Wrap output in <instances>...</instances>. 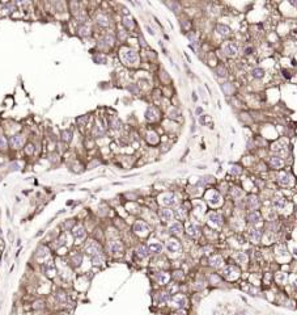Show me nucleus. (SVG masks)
<instances>
[{
    "instance_id": "f257e3e1",
    "label": "nucleus",
    "mask_w": 297,
    "mask_h": 315,
    "mask_svg": "<svg viewBox=\"0 0 297 315\" xmlns=\"http://www.w3.org/2000/svg\"><path fill=\"white\" fill-rule=\"evenodd\" d=\"M120 59L124 64L127 66H134V64H138L139 62V55L135 50L132 49H122L120 50Z\"/></svg>"
},
{
    "instance_id": "f03ea898",
    "label": "nucleus",
    "mask_w": 297,
    "mask_h": 315,
    "mask_svg": "<svg viewBox=\"0 0 297 315\" xmlns=\"http://www.w3.org/2000/svg\"><path fill=\"white\" fill-rule=\"evenodd\" d=\"M166 249L170 254H177V252H181L182 247H181V243H179V242L174 240V239H170V240L166 242Z\"/></svg>"
},
{
    "instance_id": "7ed1b4c3",
    "label": "nucleus",
    "mask_w": 297,
    "mask_h": 315,
    "mask_svg": "<svg viewBox=\"0 0 297 315\" xmlns=\"http://www.w3.org/2000/svg\"><path fill=\"white\" fill-rule=\"evenodd\" d=\"M72 236H74V239H76V240H83L84 238H85L86 232H85V229H84L83 226H76L75 229H72Z\"/></svg>"
},
{
    "instance_id": "20e7f679",
    "label": "nucleus",
    "mask_w": 297,
    "mask_h": 315,
    "mask_svg": "<svg viewBox=\"0 0 297 315\" xmlns=\"http://www.w3.org/2000/svg\"><path fill=\"white\" fill-rule=\"evenodd\" d=\"M85 252L88 255H91V256H93V255H97V254H100L101 252V248H100V246L97 243H94V242H91V243H88L85 246Z\"/></svg>"
},
{
    "instance_id": "39448f33",
    "label": "nucleus",
    "mask_w": 297,
    "mask_h": 315,
    "mask_svg": "<svg viewBox=\"0 0 297 315\" xmlns=\"http://www.w3.org/2000/svg\"><path fill=\"white\" fill-rule=\"evenodd\" d=\"M134 230H135V232L136 234H139V235H145V234H148V226L144 223V222H141V221H139V222H136L135 224H134Z\"/></svg>"
},
{
    "instance_id": "423d86ee",
    "label": "nucleus",
    "mask_w": 297,
    "mask_h": 315,
    "mask_svg": "<svg viewBox=\"0 0 297 315\" xmlns=\"http://www.w3.org/2000/svg\"><path fill=\"white\" fill-rule=\"evenodd\" d=\"M271 150H272V153L277 154V155H285L287 154V147H285V145H283L281 142H277V143H274L272 147H271Z\"/></svg>"
},
{
    "instance_id": "0eeeda50",
    "label": "nucleus",
    "mask_w": 297,
    "mask_h": 315,
    "mask_svg": "<svg viewBox=\"0 0 297 315\" xmlns=\"http://www.w3.org/2000/svg\"><path fill=\"white\" fill-rule=\"evenodd\" d=\"M161 201L165 206H173V205L177 204V198H175V196L172 195V193H168V195L162 196Z\"/></svg>"
},
{
    "instance_id": "6e6552de",
    "label": "nucleus",
    "mask_w": 297,
    "mask_h": 315,
    "mask_svg": "<svg viewBox=\"0 0 297 315\" xmlns=\"http://www.w3.org/2000/svg\"><path fill=\"white\" fill-rule=\"evenodd\" d=\"M158 118V112L156 110L153 106H149V108H147V110H145V120L147 121H155Z\"/></svg>"
},
{
    "instance_id": "1a4fd4ad",
    "label": "nucleus",
    "mask_w": 297,
    "mask_h": 315,
    "mask_svg": "<svg viewBox=\"0 0 297 315\" xmlns=\"http://www.w3.org/2000/svg\"><path fill=\"white\" fill-rule=\"evenodd\" d=\"M43 272L46 276H49V277H52V276H55V267L54 264L51 263V261H49V263H45L43 265Z\"/></svg>"
},
{
    "instance_id": "9d476101",
    "label": "nucleus",
    "mask_w": 297,
    "mask_h": 315,
    "mask_svg": "<svg viewBox=\"0 0 297 315\" xmlns=\"http://www.w3.org/2000/svg\"><path fill=\"white\" fill-rule=\"evenodd\" d=\"M208 222L209 223H212L214 226H221V223H223V221H221V217L216 214V213H211V214H208Z\"/></svg>"
},
{
    "instance_id": "9b49d317",
    "label": "nucleus",
    "mask_w": 297,
    "mask_h": 315,
    "mask_svg": "<svg viewBox=\"0 0 297 315\" xmlns=\"http://www.w3.org/2000/svg\"><path fill=\"white\" fill-rule=\"evenodd\" d=\"M22 143H24V137L20 135V134L13 135L12 138H11V145H12L15 148H20L22 146Z\"/></svg>"
},
{
    "instance_id": "f8f14e48",
    "label": "nucleus",
    "mask_w": 297,
    "mask_h": 315,
    "mask_svg": "<svg viewBox=\"0 0 297 315\" xmlns=\"http://www.w3.org/2000/svg\"><path fill=\"white\" fill-rule=\"evenodd\" d=\"M109 248H110L111 254H119V252H122V244L118 240H111L109 244Z\"/></svg>"
},
{
    "instance_id": "ddd939ff",
    "label": "nucleus",
    "mask_w": 297,
    "mask_h": 315,
    "mask_svg": "<svg viewBox=\"0 0 297 315\" xmlns=\"http://www.w3.org/2000/svg\"><path fill=\"white\" fill-rule=\"evenodd\" d=\"M149 248H148L147 246H139L138 248H136V255L139 256V257H141V259H145V257H148L149 256Z\"/></svg>"
},
{
    "instance_id": "4468645a",
    "label": "nucleus",
    "mask_w": 297,
    "mask_h": 315,
    "mask_svg": "<svg viewBox=\"0 0 297 315\" xmlns=\"http://www.w3.org/2000/svg\"><path fill=\"white\" fill-rule=\"evenodd\" d=\"M224 53H225L228 57H234L237 54V47L233 43H228L224 46Z\"/></svg>"
},
{
    "instance_id": "2eb2a0df",
    "label": "nucleus",
    "mask_w": 297,
    "mask_h": 315,
    "mask_svg": "<svg viewBox=\"0 0 297 315\" xmlns=\"http://www.w3.org/2000/svg\"><path fill=\"white\" fill-rule=\"evenodd\" d=\"M160 217H161L162 221L169 222V221H172V218H173V213H172V210H169V209H161L160 210Z\"/></svg>"
},
{
    "instance_id": "dca6fc26",
    "label": "nucleus",
    "mask_w": 297,
    "mask_h": 315,
    "mask_svg": "<svg viewBox=\"0 0 297 315\" xmlns=\"http://www.w3.org/2000/svg\"><path fill=\"white\" fill-rule=\"evenodd\" d=\"M248 219H249V222H250L251 224H258L260 221H262V217H260L259 213H257V212H251L250 214H249Z\"/></svg>"
},
{
    "instance_id": "f3484780",
    "label": "nucleus",
    "mask_w": 297,
    "mask_h": 315,
    "mask_svg": "<svg viewBox=\"0 0 297 315\" xmlns=\"http://www.w3.org/2000/svg\"><path fill=\"white\" fill-rule=\"evenodd\" d=\"M169 232H170L172 235H181V232H182V224H181V223H178V222H175V223L170 224V227H169Z\"/></svg>"
},
{
    "instance_id": "a211bd4d",
    "label": "nucleus",
    "mask_w": 297,
    "mask_h": 315,
    "mask_svg": "<svg viewBox=\"0 0 297 315\" xmlns=\"http://www.w3.org/2000/svg\"><path fill=\"white\" fill-rule=\"evenodd\" d=\"M268 162H270V165L272 168H280V167H283V159H281V158H279V156H271Z\"/></svg>"
},
{
    "instance_id": "6ab92c4d",
    "label": "nucleus",
    "mask_w": 297,
    "mask_h": 315,
    "mask_svg": "<svg viewBox=\"0 0 297 315\" xmlns=\"http://www.w3.org/2000/svg\"><path fill=\"white\" fill-rule=\"evenodd\" d=\"M208 202L211 205H219L221 202V196L216 192H212L211 195H208Z\"/></svg>"
},
{
    "instance_id": "aec40b11",
    "label": "nucleus",
    "mask_w": 297,
    "mask_h": 315,
    "mask_svg": "<svg viewBox=\"0 0 297 315\" xmlns=\"http://www.w3.org/2000/svg\"><path fill=\"white\" fill-rule=\"evenodd\" d=\"M173 302H174V305L177 306V307L182 309V307H185V306H186L187 301H186V298L182 297V295H175V297L173 298Z\"/></svg>"
},
{
    "instance_id": "412c9836",
    "label": "nucleus",
    "mask_w": 297,
    "mask_h": 315,
    "mask_svg": "<svg viewBox=\"0 0 297 315\" xmlns=\"http://www.w3.org/2000/svg\"><path fill=\"white\" fill-rule=\"evenodd\" d=\"M186 232H187V235H190V236H197L198 232H199V229H198L197 224L189 223L186 227Z\"/></svg>"
},
{
    "instance_id": "4be33fe9",
    "label": "nucleus",
    "mask_w": 297,
    "mask_h": 315,
    "mask_svg": "<svg viewBox=\"0 0 297 315\" xmlns=\"http://www.w3.org/2000/svg\"><path fill=\"white\" fill-rule=\"evenodd\" d=\"M148 248H149V252H152V254H160V252L162 251V246L158 242H152V243L148 246Z\"/></svg>"
},
{
    "instance_id": "5701e85b",
    "label": "nucleus",
    "mask_w": 297,
    "mask_h": 315,
    "mask_svg": "<svg viewBox=\"0 0 297 315\" xmlns=\"http://www.w3.org/2000/svg\"><path fill=\"white\" fill-rule=\"evenodd\" d=\"M279 182H280V185H283V187H287V185H289L291 184V177L288 173H285V172H283V173H280L279 175Z\"/></svg>"
},
{
    "instance_id": "b1692460",
    "label": "nucleus",
    "mask_w": 297,
    "mask_h": 315,
    "mask_svg": "<svg viewBox=\"0 0 297 315\" xmlns=\"http://www.w3.org/2000/svg\"><path fill=\"white\" fill-rule=\"evenodd\" d=\"M49 255V251H47V248L45 246H40L37 249V252H35V256H37V259H40V260H43L46 256Z\"/></svg>"
},
{
    "instance_id": "393cba45",
    "label": "nucleus",
    "mask_w": 297,
    "mask_h": 315,
    "mask_svg": "<svg viewBox=\"0 0 297 315\" xmlns=\"http://www.w3.org/2000/svg\"><path fill=\"white\" fill-rule=\"evenodd\" d=\"M216 32H217L219 36H221V37H226V36L229 34V32H231V29H229L226 25H217Z\"/></svg>"
},
{
    "instance_id": "a878e982",
    "label": "nucleus",
    "mask_w": 297,
    "mask_h": 315,
    "mask_svg": "<svg viewBox=\"0 0 297 315\" xmlns=\"http://www.w3.org/2000/svg\"><path fill=\"white\" fill-rule=\"evenodd\" d=\"M250 239L253 242H259L260 239H262V232H260L259 230H257V229L250 230Z\"/></svg>"
},
{
    "instance_id": "bb28decb",
    "label": "nucleus",
    "mask_w": 297,
    "mask_h": 315,
    "mask_svg": "<svg viewBox=\"0 0 297 315\" xmlns=\"http://www.w3.org/2000/svg\"><path fill=\"white\" fill-rule=\"evenodd\" d=\"M221 264H223V259L220 256H215V257L209 259V265L214 267V268H219V267H221Z\"/></svg>"
},
{
    "instance_id": "cd10ccee",
    "label": "nucleus",
    "mask_w": 297,
    "mask_h": 315,
    "mask_svg": "<svg viewBox=\"0 0 297 315\" xmlns=\"http://www.w3.org/2000/svg\"><path fill=\"white\" fill-rule=\"evenodd\" d=\"M234 273H237V269L234 268V267H226L225 269H224V274H225V277H228V278H233Z\"/></svg>"
},
{
    "instance_id": "c85d7f7f",
    "label": "nucleus",
    "mask_w": 297,
    "mask_h": 315,
    "mask_svg": "<svg viewBox=\"0 0 297 315\" xmlns=\"http://www.w3.org/2000/svg\"><path fill=\"white\" fill-rule=\"evenodd\" d=\"M96 21L98 25H101V26H107L109 25V19L106 17L105 15H98L96 17Z\"/></svg>"
},
{
    "instance_id": "c756f323",
    "label": "nucleus",
    "mask_w": 297,
    "mask_h": 315,
    "mask_svg": "<svg viewBox=\"0 0 297 315\" xmlns=\"http://www.w3.org/2000/svg\"><path fill=\"white\" fill-rule=\"evenodd\" d=\"M110 126L113 130H119V129L122 128V122H120L118 118L113 117V118H110Z\"/></svg>"
},
{
    "instance_id": "7c9ffc66",
    "label": "nucleus",
    "mask_w": 297,
    "mask_h": 315,
    "mask_svg": "<svg viewBox=\"0 0 297 315\" xmlns=\"http://www.w3.org/2000/svg\"><path fill=\"white\" fill-rule=\"evenodd\" d=\"M274 205H275V207H277V209H283V207L287 205V201H285V198H283V197H277V198L274 200Z\"/></svg>"
},
{
    "instance_id": "2f4dec72",
    "label": "nucleus",
    "mask_w": 297,
    "mask_h": 315,
    "mask_svg": "<svg viewBox=\"0 0 297 315\" xmlns=\"http://www.w3.org/2000/svg\"><path fill=\"white\" fill-rule=\"evenodd\" d=\"M156 278H157V281L160 284H168V281H169V276H168V273H165V272L157 273Z\"/></svg>"
},
{
    "instance_id": "473e14b6",
    "label": "nucleus",
    "mask_w": 297,
    "mask_h": 315,
    "mask_svg": "<svg viewBox=\"0 0 297 315\" xmlns=\"http://www.w3.org/2000/svg\"><path fill=\"white\" fill-rule=\"evenodd\" d=\"M258 204H259V202H258V198L255 196H250L248 198V206L250 207V209H255L258 206Z\"/></svg>"
},
{
    "instance_id": "72a5a7b5",
    "label": "nucleus",
    "mask_w": 297,
    "mask_h": 315,
    "mask_svg": "<svg viewBox=\"0 0 297 315\" xmlns=\"http://www.w3.org/2000/svg\"><path fill=\"white\" fill-rule=\"evenodd\" d=\"M92 263L96 264V265H100V264H102L103 263V256H102V254L100 252V254L92 256Z\"/></svg>"
},
{
    "instance_id": "f704fd0d",
    "label": "nucleus",
    "mask_w": 297,
    "mask_h": 315,
    "mask_svg": "<svg viewBox=\"0 0 297 315\" xmlns=\"http://www.w3.org/2000/svg\"><path fill=\"white\" fill-rule=\"evenodd\" d=\"M169 301V293H160L157 297V302L158 303H166Z\"/></svg>"
},
{
    "instance_id": "c9c22d12",
    "label": "nucleus",
    "mask_w": 297,
    "mask_h": 315,
    "mask_svg": "<svg viewBox=\"0 0 297 315\" xmlns=\"http://www.w3.org/2000/svg\"><path fill=\"white\" fill-rule=\"evenodd\" d=\"M251 75H253V78H255V79H260V78H263V75H264V71H263L262 68H254L253 71H251Z\"/></svg>"
},
{
    "instance_id": "e433bc0d",
    "label": "nucleus",
    "mask_w": 297,
    "mask_h": 315,
    "mask_svg": "<svg viewBox=\"0 0 297 315\" xmlns=\"http://www.w3.org/2000/svg\"><path fill=\"white\" fill-rule=\"evenodd\" d=\"M81 260H83V256L80 254H76V255L72 256V263L75 264V267H79L81 264Z\"/></svg>"
},
{
    "instance_id": "4c0bfd02",
    "label": "nucleus",
    "mask_w": 297,
    "mask_h": 315,
    "mask_svg": "<svg viewBox=\"0 0 297 315\" xmlns=\"http://www.w3.org/2000/svg\"><path fill=\"white\" fill-rule=\"evenodd\" d=\"M71 137H72V133L69 130H64L63 133H62V139L66 140V142H69V140H71Z\"/></svg>"
},
{
    "instance_id": "58836bf2",
    "label": "nucleus",
    "mask_w": 297,
    "mask_h": 315,
    "mask_svg": "<svg viewBox=\"0 0 297 315\" xmlns=\"http://www.w3.org/2000/svg\"><path fill=\"white\" fill-rule=\"evenodd\" d=\"M79 34L83 36V37H86V36H89V28L88 26H80L79 28Z\"/></svg>"
},
{
    "instance_id": "ea45409f",
    "label": "nucleus",
    "mask_w": 297,
    "mask_h": 315,
    "mask_svg": "<svg viewBox=\"0 0 297 315\" xmlns=\"http://www.w3.org/2000/svg\"><path fill=\"white\" fill-rule=\"evenodd\" d=\"M123 24H124V26L127 28V29H132L134 28V22H132V20H131L130 17H127V19H123Z\"/></svg>"
},
{
    "instance_id": "a19ab883",
    "label": "nucleus",
    "mask_w": 297,
    "mask_h": 315,
    "mask_svg": "<svg viewBox=\"0 0 297 315\" xmlns=\"http://www.w3.org/2000/svg\"><path fill=\"white\" fill-rule=\"evenodd\" d=\"M236 259L240 261V263H246V261H248V256H246V254H243V252H240V254H237Z\"/></svg>"
},
{
    "instance_id": "79ce46f5",
    "label": "nucleus",
    "mask_w": 297,
    "mask_h": 315,
    "mask_svg": "<svg viewBox=\"0 0 297 315\" xmlns=\"http://www.w3.org/2000/svg\"><path fill=\"white\" fill-rule=\"evenodd\" d=\"M147 139L149 140L151 143H156V142H157V139H158V138H157V135H156L155 133H148Z\"/></svg>"
},
{
    "instance_id": "37998d69",
    "label": "nucleus",
    "mask_w": 297,
    "mask_h": 315,
    "mask_svg": "<svg viewBox=\"0 0 297 315\" xmlns=\"http://www.w3.org/2000/svg\"><path fill=\"white\" fill-rule=\"evenodd\" d=\"M216 72H217V76H219V78H225V76H226V70L224 68L223 66H221V67H219Z\"/></svg>"
},
{
    "instance_id": "c03bdc74",
    "label": "nucleus",
    "mask_w": 297,
    "mask_h": 315,
    "mask_svg": "<svg viewBox=\"0 0 297 315\" xmlns=\"http://www.w3.org/2000/svg\"><path fill=\"white\" fill-rule=\"evenodd\" d=\"M103 42H106L107 45H113V42H114V37L111 34H107V36H105L103 37Z\"/></svg>"
},
{
    "instance_id": "a18cd8bd",
    "label": "nucleus",
    "mask_w": 297,
    "mask_h": 315,
    "mask_svg": "<svg viewBox=\"0 0 297 315\" xmlns=\"http://www.w3.org/2000/svg\"><path fill=\"white\" fill-rule=\"evenodd\" d=\"M223 89H224V91H225V92H226V93H228V95L231 93V92H233V87H232V86H231V84H229V83L224 84V86H223Z\"/></svg>"
},
{
    "instance_id": "49530a36",
    "label": "nucleus",
    "mask_w": 297,
    "mask_h": 315,
    "mask_svg": "<svg viewBox=\"0 0 297 315\" xmlns=\"http://www.w3.org/2000/svg\"><path fill=\"white\" fill-rule=\"evenodd\" d=\"M231 173L232 175H238V173H241V168L237 167V165H233V167L231 168Z\"/></svg>"
},
{
    "instance_id": "de8ad7c7",
    "label": "nucleus",
    "mask_w": 297,
    "mask_h": 315,
    "mask_svg": "<svg viewBox=\"0 0 297 315\" xmlns=\"http://www.w3.org/2000/svg\"><path fill=\"white\" fill-rule=\"evenodd\" d=\"M232 195L234 197H241L242 196V190L238 189V188H233V190H232Z\"/></svg>"
},
{
    "instance_id": "09e8293b",
    "label": "nucleus",
    "mask_w": 297,
    "mask_h": 315,
    "mask_svg": "<svg viewBox=\"0 0 297 315\" xmlns=\"http://www.w3.org/2000/svg\"><path fill=\"white\" fill-rule=\"evenodd\" d=\"M5 147H7V140H5V138L3 135H0V148L4 150Z\"/></svg>"
},
{
    "instance_id": "8fccbe9b",
    "label": "nucleus",
    "mask_w": 297,
    "mask_h": 315,
    "mask_svg": "<svg viewBox=\"0 0 297 315\" xmlns=\"http://www.w3.org/2000/svg\"><path fill=\"white\" fill-rule=\"evenodd\" d=\"M57 299L59 301L60 303H63L64 301H66V294H64V293H58L57 294Z\"/></svg>"
},
{
    "instance_id": "3c124183",
    "label": "nucleus",
    "mask_w": 297,
    "mask_h": 315,
    "mask_svg": "<svg viewBox=\"0 0 297 315\" xmlns=\"http://www.w3.org/2000/svg\"><path fill=\"white\" fill-rule=\"evenodd\" d=\"M25 151H26L28 155L33 154V153H34V145H28V146H26V150H25Z\"/></svg>"
},
{
    "instance_id": "603ef678",
    "label": "nucleus",
    "mask_w": 297,
    "mask_h": 315,
    "mask_svg": "<svg viewBox=\"0 0 297 315\" xmlns=\"http://www.w3.org/2000/svg\"><path fill=\"white\" fill-rule=\"evenodd\" d=\"M175 217H177V218H183L185 217L183 209H177V212H175Z\"/></svg>"
},
{
    "instance_id": "864d4df0",
    "label": "nucleus",
    "mask_w": 297,
    "mask_h": 315,
    "mask_svg": "<svg viewBox=\"0 0 297 315\" xmlns=\"http://www.w3.org/2000/svg\"><path fill=\"white\" fill-rule=\"evenodd\" d=\"M169 114H170V117H172V118H177L179 116V112L177 110V109H173V110L170 112Z\"/></svg>"
},
{
    "instance_id": "5fc2aeb1",
    "label": "nucleus",
    "mask_w": 297,
    "mask_h": 315,
    "mask_svg": "<svg viewBox=\"0 0 297 315\" xmlns=\"http://www.w3.org/2000/svg\"><path fill=\"white\" fill-rule=\"evenodd\" d=\"M94 61L98 62V63H105V62H106V57H94Z\"/></svg>"
},
{
    "instance_id": "6e6d98bb",
    "label": "nucleus",
    "mask_w": 297,
    "mask_h": 315,
    "mask_svg": "<svg viewBox=\"0 0 297 315\" xmlns=\"http://www.w3.org/2000/svg\"><path fill=\"white\" fill-rule=\"evenodd\" d=\"M200 113H202V108H198V109H197V114L199 116V114H200Z\"/></svg>"
},
{
    "instance_id": "4d7b16f0",
    "label": "nucleus",
    "mask_w": 297,
    "mask_h": 315,
    "mask_svg": "<svg viewBox=\"0 0 297 315\" xmlns=\"http://www.w3.org/2000/svg\"><path fill=\"white\" fill-rule=\"evenodd\" d=\"M293 254L297 255V248H293Z\"/></svg>"
}]
</instances>
